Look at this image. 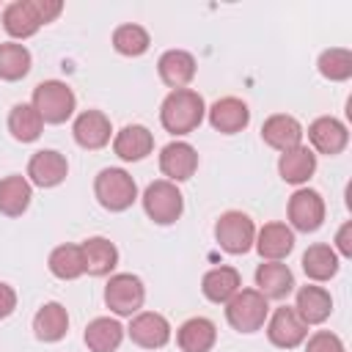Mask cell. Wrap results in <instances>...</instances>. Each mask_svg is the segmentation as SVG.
Masks as SVG:
<instances>
[{
  "instance_id": "6da1fadb",
  "label": "cell",
  "mask_w": 352,
  "mask_h": 352,
  "mask_svg": "<svg viewBox=\"0 0 352 352\" xmlns=\"http://www.w3.org/2000/svg\"><path fill=\"white\" fill-rule=\"evenodd\" d=\"M204 113H206V104L201 94L192 88L170 91L160 104V121L170 135H190L192 129L201 126Z\"/></svg>"
},
{
  "instance_id": "7a4b0ae2",
  "label": "cell",
  "mask_w": 352,
  "mask_h": 352,
  "mask_svg": "<svg viewBox=\"0 0 352 352\" xmlns=\"http://www.w3.org/2000/svg\"><path fill=\"white\" fill-rule=\"evenodd\" d=\"M94 195L107 212H124L138 201V184L124 168H104L94 179Z\"/></svg>"
},
{
  "instance_id": "3957f363",
  "label": "cell",
  "mask_w": 352,
  "mask_h": 352,
  "mask_svg": "<svg viewBox=\"0 0 352 352\" xmlns=\"http://www.w3.org/2000/svg\"><path fill=\"white\" fill-rule=\"evenodd\" d=\"M270 316V302L256 289H239L226 302V319L236 333H256Z\"/></svg>"
},
{
  "instance_id": "277c9868",
  "label": "cell",
  "mask_w": 352,
  "mask_h": 352,
  "mask_svg": "<svg viewBox=\"0 0 352 352\" xmlns=\"http://www.w3.org/2000/svg\"><path fill=\"white\" fill-rule=\"evenodd\" d=\"M41 121L44 124H63L72 118L74 107H77V99H74V91L60 82V80H44L33 88V102H30Z\"/></svg>"
},
{
  "instance_id": "5b68a950",
  "label": "cell",
  "mask_w": 352,
  "mask_h": 352,
  "mask_svg": "<svg viewBox=\"0 0 352 352\" xmlns=\"http://www.w3.org/2000/svg\"><path fill=\"white\" fill-rule=\"evenodd\" d=\"M143 209L148 214V220H154L157 226H170L182 217L184 212V195L179 192V187L168 179H157L146 187L143 192Z\"/></svg>"
},
{
  "instance_id": "8992f818",
  "label": "cell",
  "mask_w": 352,
  "mask_h": 352,
  "mask_svg": "<svg viewBox=\"0 0 352 352\" xmlns=\"http://www.w3.org/2000/svg\"><path fill=\"white\" fill-rule=\"evenodd\" d=\"M214 239H217V245L226 253L242 256L256 242V226H253V220L245 212L231 209V212H223L217 217V223H214Z\"/></svg>"
},
{
  "instance_id": "52a82bcc",
  "label": "cell",
  "mask_w": 352,
  "mask_h": 352,
  "mask_svg": "<svg viewBox=\"0 0 352 352\" xmlns=\"http://www.w3.org/2000/svg\"><path fill=\"white\" fill-rule=\"evenodd\" d=\"M143 300H146V286L138 275H132V272L110 275V280L104 286V302L113 314L135 316L143 308Z\"/></svg>"
},
{
  "instance_id": "ba28073f",
  "label": "cell",
  "mask_w": 352,
  "mask_h": 352,
  "mask_svg": "<svg viewBox=\"0 0 352 352\" xmlns=\"http://www.w3.org/2000/svg\"><path fill=\"white\" fill-rule=\"evenodd\" d=\"M286 214H289V223L302 231V234H311L316 231L322 223H324V198L316 192V190H297L292 198H289V206H286Z\"/></svg>"
},
{
  "instance_id": "9c48e42d",
  "label": "cell",
  "mask_w": 352,
  "mask_h": 352,
  "mask_svg": "<svg viewBox=\"0 0 352 352\" xmlns=\"http://www.w3.org/2000/svg\"><path fill=\"white\" fill-rule=\"evenodd\" d=\"M132 344L143 349H162L170 341V322L157 311H138L126 327Z\"/></svg>"
},
{
  "instance_id": "30bf717a",
  "label": "cell",
  "mask_w": 352,
  "mask_h": 352,
  "mask_svg": "<svg viewBox=\"0 0 352 352\" xmlns=\"http://www.w3.org/2000/svg\"><path fill=\"white\" fill-rule=\"evenodd\" d=\"M305 336H308V324L300 319V314L294 308H289V305L275 308V314L267 322L270 344H275L280 349H294V346H300L305 341Z\"/></svg>"
},
{
  "instance_id": "8fae6325",
  "label": "cell",
  "mask_w": 352,
  "mask_h": 352,
  "mask_svg": "<svg viewBox=\"0 0 352 352\" xmlns=\"http://www.w3.org/2000/svg\"><path fill=\"white\" fill-rule=\"evenodd\" d=\"M72 135H74L77 146H82L88 151H96V148L110 143L113 126H110V118L102 110H82L72 124Z\"/></svg>"
},
{
  "instance_id": "7c38bea8",
  "label": "cell",
  "mask_w": 352,
  "mask_h": 352,
  "mask_svg": "<svg viewBox=\"0 0 352 352\" xmlns=\"http://www.w3.org/2000/svg\"><path fill=\"white\" fill-rule=\"evenodd\" d=\"M66 173H69V162H66V157H63L60 151H55V148H41V151H36V154L30 157V162H28V179H30L36 187H44V190L58 187V184L66 179Z\"/></svg>"
},
{
  "instance_id": "4fadbf2b",
  "label": "cell",
  "mask_w": 352,
  "mask_h": 352,
  "mask_svg": "<svg viewBox=\"0 0 352 352\" xmlns=\"http://www.w3.org/2000/svg\"><path fill=\"white\" fill-rule=\"evenodd\" d=\"M160 170L173 184L176 182H187L198 170V151L184 140H173L160 151Z\"/></svg>"
},
{
  "instance_id": "5bb4252c",
  "label": "cell",
  "mask_w": 352,
  "mask_h": 352,
  "mask_svg": "<svg viewBox=\"0 0 352 352\" xmlns=\"http://www.w3.org/2000/svg\"><path fill=\"white\" fill-rule=\"evenodd\" d=\"M308 140H311V146H314L311 151H319V154L333 157V154H341V151L346 148L349 132H346V126H344L338 118L322 116V118H316V121L308 126Z\"/></svg>"
},
{
  "instance_id": "9a60e30c",
  "label": "cell",
  "mask_w": 352,
  "mask_h": 352,
  "mask_svg": "<svg viewBox=\"0 0 352 352\" xmlns=\"http://www.w3.org/2000/svg\"><path fill=\"white\" fill-rule=\"evenodd\" d=\"M206 113H209V124H212L220 135H236V132H242V129L250 124V110H248V104H245L242 99H236V96H223V99H217Z\"/></svg>"
},
{
  "instance_id": "2e32d148",
  "label": "cell",
  "mask_w": 352,
  "mask_h": 352,
  "mask_svg": "<svg viewBox=\"0 0 352 352\" xmlns=\"http://www.w3.org/2000/svg\"><path fill=\"white\" fill-rule=\"evenodd\" d=\"M302 124L294 118V116H286V113H275V116H270L267 121H264V126H261V138H264V143L270 146V148H275V151H289V148H294V146H300L302 143Z\"/></svg>"
},
{
  "instance_id": "e0dca14e",
  "label": "cell",
  "mask_w": 352,
  "mask_h": 352,
  "mask_svg": "<svg viewBox=\"0 0 352 352\" xmlns=\"http://www.w3.org/2000/svg\"><path fill=\"white\" fill-rule=\"evenodd\" d=\"M151 148H154V135L143 124H126L113 138V151L124 162H140L151 154Z\"/></svg>"
},
{
  "instance_id": "ac0fdd59",
  "label": "cell",
  "mask_w": 352,
  "mask_h": 352,
  "mask_svg": "<svg viewBox=\"0 0 352 352\" xmlns=\"http://www.w3.org/2000/svg\"><path fill=\"white\" fill-rule=\"evenodd\" d=\"M157 72H160V80L168 88H173V91L187 88L195 77V58L187 50H168V52L160 55Z\"/></svg>"
},
{
  "instance_id": "d6986e66",
  "label": "cell",
  "mask_w": 352,
  "mask_h": 352,
  "mask_svg": "<svg viewBox=\"0 0 352 352\" xmlns=\"http://www.w3.org/2000/svg\"><path fill=\"white\" fill-rule=\"evenodd\" d=\"M256 286L267 300H283L294 289V275L283 261H264L256 267Z\"/></svg>"
},
{
  "instance_id": "ffe728a7",
  "label": "cell",
  "mask_w": 352,
  "mask_h": 352,
  "mask_svg": "<svg viewBox=\"0 0 352 352\" xmlns=\"http://www.w3.org/2000/svg\"><path fill=\"white\" fill-rule=\"evenodd\" d=\"M256 250L264 261H280L292 253L294 248V231L286 223H267L258 234H256Z\"/></svg>"
},
{
  "instance_id": "44dd1931",
  "label": "cell",
  "mask_w": 352,
  "mask_h": 352,
  "mask_svg": "<svg viewBox=\"0 0 352 352\" xmlns=\"http://www.w3.org/2000/svg\"><path fill=\"white\" fill-rule=\"evenodd\" d=\"M80 253H82V267L88 275H110L118 264V250L116 245L107 239V236H88L82 245H80Z\"/></svg>"
},
{
  "instance_id": "7402d4cb",
  "label": "cell",
  "mask_w": 352,
  "mask_h": 352,
  "mask_svg": "<svg viewBox=\"0 0 352 352\" xmlns=\"http://www.w3.org/2000/svg\"><path fill=\"white\" fill-rule=\"evenodd\" d=\"M217 341V327L206 316H192L176 330V344L182 352H209Z\"/></svg>"
},
{
  "instance_id": "603a6c76",
  "label": "cell",
  "mask_w": 352,
  "mask_h": 352,
  "mask_svg": "<svg viewBox=\"0 0 352 352\" xmlns=\"http://www.w3.org/2000/svg\"><path fill=\"white\" fill-rule=\"evenodd\" d=\"M314 170H316V154L302 143L283 151L278 160V173L289 184H305L314 176Z\"/></svg>"
},
{
  "instance_id": "cb8c5ba5",
  "label": "cell",
  "mask_w": 352,
  "mask_h": 352,
  "mask_svg": "<svg viewBox=\"0 0 352 352\" xmlns=\"http://www.w3.org/2000/svg\"><path fill=\"white\" fill-rule=\"evenodd\" d=\"M242 289V278H239V272L234 270V267H214V270H209L206 275H204V280H201V292H204V297L209 300V302H228L236 292Z\"/></svg>"
},
{
  "instance_id": "d4e9b609",
  "label": "cell",
  "mask_w": 352,
  "mask_h": 352,
  "mask_svg": "<svg viewBox=\"0 0 352 352\" xmlns=\"http://www.w3.org/2000/svg\"><path fill=\"white\" fill-rule=\"evenodd\" d=\"M69 330V314L60 302H44L33 316V333L44 344H55Z\"/></svg>"
},
{
  "instance_id": "484cf974",
  "label": "cell",
  "mask_w": 352,
  "mask_h": 352,
  "mask_svg": "<svg viewBox=\"0 0 352 352\" xmlns=\"http://www.w3.org/2000/svg\"><path fill=\"white\" fill-rule=\"evenodd\" d=\"M294 311L305 324H322L333 314V297L322 286H302L297 292V305Z\"/></svg>"
},
{
  "instance_id": "4316f807",
  "label": "cell",
  "mask_w": 352,
  "mask_h": 352,
  "mask_svg": "<svg viewBox=\"0 0 352 352\" xmlns=\"http://www.w3.org/2000/svg\"><path fill=\"white\" fill-rule=\"evenodd\" d=\"M82 338H85V346L91 352H116L124 341V327H121L118 319L96 316L94 322H88Z\"/></svg>"
},
{
  "instance_id": "83f0119b",
  "label": "cell",
  "mask_w": 352,
  "mask_h": 352,
  "mask_svg": "<svg viewBox=\"0 0 352 352\" xmlns=\"http://www.w3.org/2000/svg\"><path fill=\"white\" fill-rule=\"evenodd\" d=\"M3 28L14 38H30L38 33L41 22H38L30 0H14L3 8Z\"/></svg>"
},
{
  "instance_id": "f1b7e54d",
  "label": "cell",
  "mask_w": 352,
  "mask_h": 352,
  "mask_svg": "<svg viewBox=\"0 0 352 352\" xmlns=\"http://www.w3.org/2000/svg\"><path fill=\"white\" fill-rule=\"evenodd\" d=\"M30 198H33V190L25 176L14 173L0 179V212L6 217H19L30 206Z\"/></svg>"
},
{
  "instance_id": "f546056e",
  "label": "cell",
  "mask_w": 352,
  "mask_h": 352,
  "mask_svg": "<svg viewBox=\"0 0 352 352\" xmlns=\"http://www.w3.org/2000/svg\"><path fill=\"white\" fill-rule=\"evenodd\" d=\"M302 272H305L311 280H316V283L330 280V278L338 272V253H336V248H330V245H324V242L311 245V248L302 253Z\"/></svg>"
},
{
  "instance_id": "4dcf8cb0",
  "label": "cell",
  "mask_w": 352,
  "mask_h": 352,
  "mask_svg": "<svg viewBox=\"0 0 352 352\" xmlns=\"http://www.w3.org/2000/svg\"><path fill=\"white\" fill-rule=\"evenodd\" d=\"M41 129H44V121H41V116H38V110L33 104L19 102V104L11 107V113H8V132L14 135V140L33 143V140H38Z\"/></svg>"
},
{
  "instance_id": "1f68e13d",
  "label": "cell",
  "mask_w": 352,
  "mask_h": 352,
  "mask_svg": "<svg viewBox=\"0 0 352 352\" xmlns=\"http://www.w3.org/2000/svg\"><path fill=\"white\" fill-rule=\"evenodd\" d=\"M30 63H33V58H30L28 47H22L16 41L0 44V80H6V82L22 80L30 72Z\"/></svg>"
},
{
  "instance_id": "d6a6232c",
  "label": "cell",
  "mask_w": 352,
  "mask_h": 352,
  "mask_svg": "<svg viewBox=\"0 0 352 352\" xmlns=\"http://www.w3.org/2000/svg\"><path fill=\"white\" fill-rule=\"evenodd\" d=\"M50 272L60 280H74L85 272L82 267V253H80V245H58L52 253H50Z\"/></svg>"
},
{
  "instance_id": "836d02e7",
  "label": "cell",
  "mask_w": 352,
  "mask_h": 352,
  "mask_svg": "<svg viewBox=\"0 0 352 352\" xmlns=\"http://www.w3.org/2000/svg\"><path fill=\"white\" fill-rule=\"evenodd\" d=\"M151 44V36L143 25H135V22H126V25H118L113 30V47L116 52L126 55V58H138L148 50Z\"/></svg>"
},
{
  "instance_id": "e575fe53",
  "label": "cell",
  "mask_w": 352,
  "mask_h": 352,
  "mask_svg": "<svg viewBox=\"0 0 352 352\" xmlns=\"http://www.w3.org/2000/svg\"><path fill=\"white\" fill-rule=\"evenodd\" d=\"M319 74L333 80V82H344L352 77V52L344 47H333L324 50L319 55Z\"/></svg>"
},
{
  "instance_id": "d590c367",
  "label": "cell",
  "mask_w": 352,
  "mask_h": 352,
  "mask_svg": "<svg viewBox=\"0 0 352 352\" xmlns=\"http://www.w3.org/2000/svg\"><path fill=\"white\" fill-rule=\"evenodd\" d=\"M305 352H346V349H344V341H341L336 333H330V330H316V333L308 338Z\"/></svg>"
},
{
  "instance_id": "8d00e7d4",
  "label": "cell",
  "mask_w": 352,
  "mask_h": 352,
  "mask_svg": "<svg viewBox=\"0 0 352 352\" xmlns=\"http://www.w3.org/2000/svg\"><path fill=\"white\" fill-rule=\"evenodd\" d=\"M30 6H33V11H36V16H38L41 25L52 22L63 11V3L60 0H30Z\"/></svg>"
},
{
  "instance_id": "74e56055",
  "label": "cell",
  "mask_w": 352,
  "mask_h": 352,
  "mask_svg": "<svg viewBox=\"0 0 352 352\" xmlns=\"http://www.w3.org/2000/svg\"><path fill=\"white\" fill-rule=\"evenodd\" d=\"M14 308H16V292H14V286L0 280V319L11 316Z\"/></svg>"
},
{
  "instance_id": "f35d334b",
  "label": "cell",
  "mask_w": 352,
  "mask_h": 352,
  "mask_svg": "<svg viewBox=\"0 0 352 352\" xmlns=\"http://www.w3.org/2000/svg\"><path fill=\"white\" fill-rule=\"evenodd\" d=\"M336 248H338V253L341 256H352V223L346 220L341 228H338V234H336Z\"/></svg>"
}]
</instances>
